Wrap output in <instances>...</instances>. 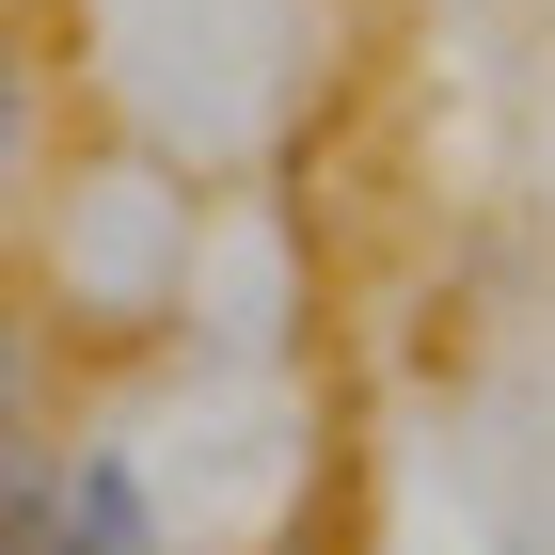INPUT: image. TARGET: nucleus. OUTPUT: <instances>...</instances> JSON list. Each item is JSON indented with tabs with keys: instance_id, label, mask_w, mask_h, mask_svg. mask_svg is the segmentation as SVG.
<instances>
[{
	"instance_id": "nucleus-1",
	"label": "nucleus",
	"mask_w": 555,
	"mask_h": 555,
	"mask_svg": "<svg viewBox=\"0 0 555 555\" xmlns=\"http://www.w3.org/2000/svg\"><path fill=\"white\" fill-rule=\"evenodd\" d=\"M64 540L80 555H159V492L128 444H64Z\"/></svg>"
},
{
	"instance_id": "nucleus-2",
	"label": "nucleus",
	"mask_w": 555,
	"mask_h": 555,
	"mask_svg": "<svg viewBox=\"0 0 555 555\" xmlns=\"http://www.w3.org/2000/svg\"><path fill=\"white\" fill-rule=\"evenodd\" d=\"M48 508H64V444H33V428H0V555H33Z\"/></svg>"
},
{
	"instance_id": "nucleus-3",
	"label": "nucleus",
	"mask_w": 555,
	"mask_h": 555,
	"mask_svg": "<svg viewBox=\"0 0 555 555\" xmlns=\"http://www.w3.org/2000/svg\"><path fill=\"white\" fill-rule=\"evenodd\" d=\"M33 159V48H16V16H0V175Z\"/></svg>"
},
{
	"instance_id": "nucleus-4",
	"label": "nucleus",
	"mask_w": 555,
	"mask_h": 555,
	"mask_svg": "<svg viewBox=\"0 0 555 555\" xmlns=\"http://www.w3.org/2000/svg\"><path fill=\"white\" fill-rule=\"evenodd\" d=\"M0 428H16V334H0Z\"/></svg>"
},
{
	"instance_id": "nucleus-5",
	"label": "nucleus",
	"mask_w": 555,
	"mask_h": 555,
	"mask_svg": "<svg viewBox=\"0 0 555 555\" xmlns=\"http://www.w3.org/2000/svg\"><path fill=\"white\" fill-rule=\"evenodd\" d=\"M286 555H318V540H286Z\"/></svg>"
}]
</instances>
